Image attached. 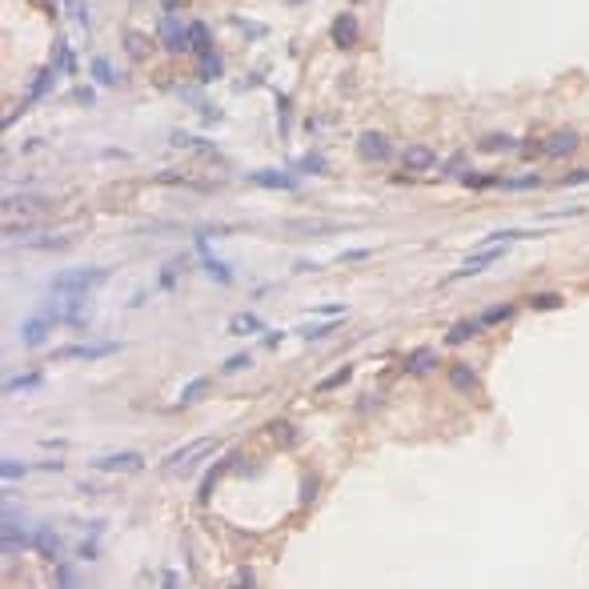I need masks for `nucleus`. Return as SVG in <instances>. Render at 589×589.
Wrapping results in <instances>:
<instances>
[{
  "mask_svg": "<svg viewBox=\"0 0 589 589\" xmlns=\"http://www.w3.org/2000/svg\"><path fill=\"white\" fill-rule=\"evenodd\" d=\"M113 273L109 269H89V265H80V269H65V273H56L52 277V293H89L93 285H100V281H109Z\"/></svg>",
  "mask_w": 589,
  "mask_h": 589,
  "instance_id": "obj_1",
  "label": "nucleus"
},
{
  "mask_svg": "<svg viewBox=\"0 0 589 589\" xmlns=\"http://www.w3.org/2000/svg\"><path fill=\"white\" fill-rule=\"evenodd\" d=\"M48 317H52V321H69V325H89L93 301H89V293H56Z\"/></svg>",
  "mask_w": 589,
  "mask_h": 589,
  "instance_id": "obj_2",
  "label": "nucleus"
},
{
  "mask_svg": "<svg viewBox=\"0 0 589 589\" xmlns=\"http://www.w3.org/2000/svg\"><path fill=\"white\" fill-rule=\"evenodd\" d=\"M221 449V441L216 437H197V441H189V445H181V449H173L168 453V461H165V469H177V473H189L201 457H209V453H216Z\"/></svg>",
  "mask_w": 589,
  "mask_h": 589,
  "instance_id": "obj_3",
  "label": "nucleus"
},
{
  "mask_svg": "<svg viewBox=\"0 0 589 589\" xmlns=\"http://www.w3.org/2000/svg\"><path fill=\"white\" fill-rule=\"evenodd\" d=\"M52 209V201L48 197H28V192H8L4 197V216L12 221H36V216H45V212Z\"/></svg>",
  "mask_w": 589,
  "mask_h": 589,
  "instance_id": "obj_4",
  "label": "nucleus"
},
{
  "mask_svg": "<svg viewBox=\"0 0 589 589\" xmlns=\"http://www.w3.org/2000/svg\"><path fill=\"white\" fill-rule=\"evenodd\" d=\"M157 36H161V48H168V52H189V24L177 21V12H165V16H161Z\"/></svg>",
  "mask_w": 589,
  "mask_h": 589,
  "instance_id": "obj_5",
  "label": "nucleus"
},
{
  "mask_svg": "<svg viewBox=\"0 0 589 589\" xmlns=\"http://www.w3.org/2000/svg\"><path fill=\"white\" fill-rule=\"evenodd\" d=\"M501 257H505V249H501V245H489V249H481V253H473V257L461 260V269H453V273H449V281H461V277H473V273H485V269L497 265Z\"/></svg>",
  "mask_w": 589,
  "mask_h": 589,
  "instance_id": "obj_6",
  "label": "nucleus"
},
{
  "mask_svg": "<svg viewBox=\"0 0 589 589\" xmlns=\"http://www.w3.org/2000/svg\"><path fill=\"white\" fill-rule=\"evenodd\" d=\"M93 469H100V473H137V469H144V457L141 453H133V449H124V453H104V457H93Z\"/></svg>",
  "mask_w": 589,
  "mask_h": 589,
  "instance_id": "obj_7",
  "label": "nucleus"
},
{
  "mask_svg": "<svg viewBox=\"0 0 589 589\" xmlns=\"http://www.w3.org/2000/svg\"><path fill=\"white\" fill-rule=\"evenodd\" d=\"M120 345L117 341H100V345H65V349H56V361H93V357H109L117 353Z\"/></svg>",
  "mask_w": 589,
  "mask_h": 589,
  "instance_id": "obj_8",
  "label": "nucleus"
},
{
  "mask_svg": "<svg viewBox=\"0 0 589 589\" xmlns=\"http://www.w3.org/2000/svg\"><path fill=\"white\" fill-rule=\"evenodd\" d=\"M357 153H361L365 161H389V157H393V144H389L385 133H361Z\"/></svg>",
  "mask_w": 589,
  "mask_h": 589,
  "instance_id": "obj_9",
  "label": "nucleus"
},
{
  "mask_svg": "<svg viewBox=\"0 0 589 589\" xmlns=\"http://www.w3.org/2000/svg\"><path fill=\"white\" fill-rule=\"evenodd\" d=\"M361 41V24H357L353 12H337V21H333V45L337 48H353Z\"/></svg>",
  "mask_w": 589,
  "mask_h": 589,
  "instance_id": "obj_10",
  "label": "nucleus"
},
{
  "mask_svg": "<svg viewBox=\"0 0 589 589\" xmlns=\"http://www.w3.org/2000/svg\"><path fill=\"white\" fill-rule=\"evenodd\" d=\"M433 165H437V157H433L429 144H409L401 153V168H409V173H429Z\"/></svg>",
  "mask_w": 589,
  "mask_h": 589,
  "instance_id": "obj_11",
  "label": "nucleus"
},
{
  "mask_svg": "<svg viewBox=\"0 0 589 589\" xmlns=\"http://www.w3.org/2000/svg\"><path fill=\"white\" fill-rule=\"evenodd\" d=\"M249 181L260 189H297V177L281 173V168H257V173H249Z\"/></svg>",
  "mask_w": 589,
  "mask_h": 589,
  "instance_id": "obj_12",
  "label": "nucleus"
},
{
  "mask_svg": "<svg viewBox=\"0 0 589 589\" xmlns=\"http://www.w3.org/2000/svg\"><path fill=\"white\" fill-rule=\"evenodd\" d=\"M577 144H581L577 133H553V137L545 141V157H573Z\"/></svg>",
  "mask_w": 589,
  "mask_h": 589,
  "instance_id": "obj_13",
  "label": "nucleus"
},
{
  "mask_svg": "<svg viewBox=\"0 0 589 589\" xmlns=\"http://www.w3.org/2000/svg\"><path fill=\"white\" fill-rule=\"evenodd\" d=\"M32 549L56 562V557H60V537H56V529H48V525H41V529L32 533Z\"/></svg>",
  "mask_w": 589,
  "mask_h": 589,
  "instance_id": "obj_14",
  "label": "nucleus"
},
{
  "mask_svg": "<svg viewBox=\"0 0 589 589\" xmlns=\"http://www.w3.org/2000/svg\"><path fill=\"white\" fill-rule=\"evenodd\" d=\"M189 48H192V52H201V56L216 52V48H212V32H209V24H205V21H192L189 24Z\"/></svg>",
  "mask_w": 589,
  "mask_h": 589,
  "instance_id": "obj_15",
  "label": "nucleus"
},
{
  "mask_svg": "<svg viewBox=\"0 0 589 589\" xmlns=\"http://www.w3.org/2000/svg\"><path fill=\"white\" fill-rule=\"evenodd\" d=\"M48 329H52V317L48 313H41V317H32V321H24V345H41L48 337Z\"/></svg>",
  "mask_w": 589,
  "mask_h": 589,
  "instance_id": "obj_16",
  "label": "nucleus"
},
{
  "mask_svg": "<svg viewBox=\"0 0 589 589\" xmlns=\"http://www.w3.org/2000/svg\"><path fill=\"white\" fill-rule=\"evenodd\" d=\"M24 545H32V537H28L21 525L12 521V513H8V521H4V553H16V549H24Z\"/></svg>",
  "mask_w": 589,
  "mask_h": 589,
  "instance_id": "obj_17",
  "label": "nucleus"
},
{
  "mask_svg": "<svg viewBox=\"0 0 589 589\" xmlns=\"http://www.w3.org/2000/svg\"><path fill=\"white\" fill-rule=\"evenodd\" d=\"M89 69H93L96 85H120V72L113 69V60H109V56H93V65H89Z\"/></svg>",
  "mask_w": 589,
  "mask_h": 589,
  "instance_id": "obj_18",
  "label": "nucleus"
},
{
  "mask_svg": "<svg viewBox=\"0 0 589 589\" xmlns=\"http://www.w3.org/2000/svg\"><path fill=\"white\" fill-rule=\"evenodd\" d=\"M477 148H481V153H509V148H521V141L505 137V133H489V137L477 141Z\"/></svg>",
  "mask_w": 589,
  "mask_h": 589,
  "instance_id": "obj_19",
  "label": "nucleus"
},
{
  "mask_svg": "<svg viewBox=\"0 0 589 589\" xmlns=\"http://www.w3.org/2000/svg\"><path fill=\"white\" fill-rule=\"evenodd\" d=\"M441 361H437V353L433 349H417V353L405 361V373H429V369H437Z\"/></svg>",
  "mask_w": 589,
  "mask_h": 589,
  "instance_id": "obj_20",
  "label": "nucleus"
},
{
  "mask_svg": "<svg viewBox=\"0 0 589 589\" xmlns=\"http://www.w3.org/2000/svg\"><path fill=\"white\" fill-rule=\"evenodd\" d=\"M449 381H453V389H469V393L481 389V381H477V373H473L469 365H453V369H449Z\"/></svg>",
  "mask_w": 589,
  "mask_h": 589,
  "instance_id": "obj_21",
  "label": "nucleus"
},
{
  "mask_svg": "<svg viewBox=\"0 0 589 589\" xmlns=\"http://www.w3.org/2000/svg\"><path fill=\"white\" fill-rule=\"evenodd\" d=\"M45 385V373H21V377L4 381V393H28V389H41Z\"/></svg>",
  "mask_w": 589,
  "mask_h": 589,
  "instance_id": "obj_22",
  "label": "nucleus"
},
{
  "mask_svg": "<svg viewBox=\"0 0 589 589\" xmlns=\"http://www.w3.org/2000/svg\"><path fill=\"white\" fill-rule=\"evenodd\" d=\"M477 333H481V321H457V325L445 333V345H461V341H473Z\"/></svg>",
  "mask_w": 589,
  "mask_h": 589,
  "instance_id": "obj_23",
  "label": "nucleus"
},
{
  "mask_svg": "<svg viewBox=\"0 0 589 589\" xmlns=\"http://www.w3.org/2000/svg\"><path fill=\"white\" fill-rule=\"evenodd\" d=\"M349 377H353V365H341L337 373H329L325 381H317V385H313V393H333V389H341Z\"/></svg>",
  "mask_w": 589,
  "mask_h": 589,
  "instance_id": "obj_24",
  "label": "nucleus"
},
{
  "mask_svg": "<svg viewBox=\"0 0 589 589\" xmlns=\"http://www.w3.org/2000/svg\"><path fill=\"white\" fill-rule=\"evenodd\" d=\"M52 80H56V69H52V65L36 72V80H32V89H28V104H32V100H41V96L52 89Z\"/></svg>",
  "mask_w": 589,
  "mask_h": 589,
  "instance_id": "obj_25",
  "label": "nucleus"
},
{
  "mask_svg": "<svg viewBox=\"0 0 589 589\" xmlns=\"http://www.w3.org/2000/svg\"><path fill=\"white\" fill-rule=\"evenodd\" d=\"M221 69H225V65H221V52H209V56H201V69H197V76L209 85V80H221Z\"/></svg>",
  "mask_w": 589,
  "mask_h": 589,
  "instance_id": "obj_26",
  "label": "nucleus"
},
{
  "mask_svg": "<svg viewBox=\"0 0 589 589\" xmlns=\"http://www.w3.org/2000/svg\"><path fill=\"white\" fill-rule=\"evenodd\" d=\"M562 293H537V297H529V309H537V313H549V309H562Z\"/></svg>",
  "mask_w": 589,
  "mask_h": 589,
  "instance_id": "obj_27",
  "label": "nucleus"
},
{
  "mask_svg": "<svg viewBox=\"0 0 589 589\" xmlns=\"http://www.w3.org/2000/svg\"><path fill=\"white\" fill-rule=\"evenodd\" d=\"M257 329H260V321L253 317V313H241V317L229 321V333H236V337H241V333H257Z\"/></svg>",
  "mask_w": 589,
  "mask_h": 589,
  "instance_id": "obj_28",
  "label": "nucleus"
},
{
  "mask_svg": "<svg viewBox=\"0 0 589 589\" xmlns=\"http://www.w3.org/2000/svg\"><path fill=\"white\" fill-rule=\"evenodd\" d=\"M513 317V305H493L481 313V325H501V321H509Z\"/></svg>",
  "mask_w": 589,
  "mask_h": 589,
  "instance_id": "obj_29",
  "label": "nucleus"
},
{
  "mask_svg": "<svg viewBox=\"0 0 589 589\" xmlns=\"http://www.w3.org/2000/svg\"><path fill=\"white\" fill-rule=\"evenodd\" d=\"M293 168H297V173H325V157H321V153H305Z\"/></svg>",
  "mask_w": 589,
  "mask_h": 589,
  "instance_id": "obj_30",
  "label": "nucleus"
},
{
  "mask_svg": "<svg viewBox=\"0 0 589 589\" xmlns=\"http://www.w3.org/2000/svg\"><path fill=\"white\" fill-rule=\"evenodd\" d=\"M337 329V321H325V325H301V337H305V341H321V337H329V333Z\"/></svg>",
  "mask_w": 589,
  "mask_h": 589,
  "instance_id": "obj_31",
  "label": "nucleus"
},
{
  "mask_svg": "<svg viewBox=\"0 0 589 589\" xmlns=\"http://www.w3.org/2000/svg\"><path fill=\"white\" fill-rule=\"evenodd\" d=\"M124 48H129V56H133V60H141L144 52H148V41H144L141 32H129V36H124Z\"/></svg>",
  "mask_w": 589,
  "mask_h": 589,
  "instance_id": "obj_32",
  "label": "nucleus"
},
{
  "mask_svg": "<svg viewBox=\"0 0 589 589\" xmlns=\"http://www.w3.org/2000/svg\"><path fill=\"white\" fill-rule=\"evenodd\" d=\"M269 433H273L281 445H293V441H297V433H293V425H289V421H273V425H269Z\"/></svg>",
  "mask_w": 589,
  "mask_h": 589,
  "instance_id": "obj_33",
  "label": "nucleus"
},
{
  "mask_svg": "<svg viewBox=\"0 0 589 589\" xmlns=\"http://www.w3.org/2000/svg\"><path fill=\"white\" fill-rule=\"evenodd\" d=\"M225 469H229V457H225V461H216V469H212L209 477H205V485H201V489H205V493H201V497H205V501H209V493H212V485H216V481H221V473H225Z\"/></svg>",
  "mask_w": 589,
  "mask_h": 589,
  "instance_id": "obj_34",
  "label": "nucleus"
},
{
  "mask_svg": "<svg viewBox=\"0 0 589 589\" xmlns=\"http://www.w3.org/2000/svg\"><path fill=\"white\" fill-rule=\"evenodd\" d=\"M168 144H173V148H205L201 141H192L189 133H173V137H168Z\"/></svg>",
  "mask_w": 589,
  "mask_h": 589,
  "instance_id": "obj_35",
  "label": "nucleus"
},
{
  "mask_svg": "<svg viewBox=\"0 0 589 589\" xmlns=\"http://www.w3.org/2000/svg\"><path fill=\"white\" fill-rule=\"evenodd\" d=\"M205 273H212L216 281H229V269H225V265H221L216 257H205Z\"/></svg>",
  "mask_w": 589,
  "mask_h": 589,
  "instance_id": "obj_36",
  "label": "nucleus"
},
{
  "mask_svg": "<svg viewBox=\"0 0 589 589\" xmlns=\"http://www.w3.org/2000/svg\"><path fill=\"white\" fill-rule=\"evenodd\" d=\"M249 365H253V357H249V353H236V357H229V361H225V373H236V369H249Z\"/></svg>",
  "mask_w": 589,
  "mask_h": 589,
  "instance_id": "obj_37",
  "label": "nucleus"
},
{
  "mask_svg": "<svg viewBox=\"0 0 589 589\" xmlns=\"http://www.w3.org/2000/svg\"><path fill=\"white\" fill-rule=\"evenodd\" d=\"M501 185H509V189H537V185H542V177H533V173H529V177H518V181H501Z\"/></svg>",
  "mask_w": 589,
  "mask_h": 589,
  "instance_id": "obj_38",
  "label": "nucleus"
},
{
  "mask_svg": "<svg viewBox=\"0 0 589 589\" xmlns=\"http://www.w3.org/2000/svg\"><path fill=\"white\" fill-rule=\"evenodd\" d=\"M205 385H209L205 377H201V381H192L189 389H185V397H181V405H189V401H197V397H201V389H205Z\"/></svg>",
  "mask_w": 589,
  "mask_h": 589,
  "instance_id": "obj_39",
  "label": "nucleus"
},
{
  "mask_svg": "<svg viewBox=\"0 0 589 589\" xmlns=\"http://www.w3.org/2000/svg\"><path fill=\"white\" fill-rule=\"evenodd\" d=\"M465 185L469 189H489V185H501L497 177H465Z\"/></svg>",
  "mask_w": 589,
  "mask_h": 589,
  "instance_id": "obj_40",
  "label": "nucleus"
},
{
  "mask_svg": "<svg viewBox=\"0 0 589 589\" xmlns=\"http://www.w3.org/2000/svg\"><path fill=\"white\" fill-rule=\"evenodd\" d=\"M521 153H525V157H542L545 141H521Z\"/></svg>",
  "mask_w": 589,
  "mask_h": 589,
  "instance_id": "obj_41",
  "label": "nucleus"
},
{
  "mask_svg": "<svg viewBox=\"0 0 589 589\" xmlns=\"http://www.w3.org/2000/svg\"><path fill=\"white\" fill-rule=\"evenodd\" d=\"M586 181H589V168H577V173L562 177V185H586Z\"/></svg>",
  "mask_w": 589,
  "mask_h": 589,
  "instance_id": "obj_42",
  "label": "nucleus"
},
{
  "mask_svg": "<svg viewBox=\"0 0 589 589\" xmlns=\"http://www.w3.org/2000/svg\"><path fill=\"white\" fill-rule=\"evenodd\" d=\"M76 557H85V562H93V557H96V542H93V537H89V542H80Z\"/></svg>",
  "mask_w": 589,
  "mask_h": 589,
  "instance_id": "obj_43",
  "label": "nucleus"
},
{
  "mask_svg": "<svg viewBox=\"0 0 589 589\" xmlns=\"http://www.w3.org/2000/svg\"><path fill=\"white\" fill-rule=\"evenodd\" d=\"M56 581H60V589H76V586H72V569L69 566L56 569Z\"/></svg>",
  "mask_w": 589,
  "mask_h": 589,
  "instance_id": "obj_44",
  "label": "nucleus"
},
{
  "mask_svg": "<svg viewBox=\"0 0 589 589\" xmlns=\"http://www.w3.org/2000/svg\"><path fill=\"white\" fill-rule=\"evenodd\" d=\"M24 465H16V461H4V481H12V477H21Z\"/></svg>",
  "mask_w": 589,
  "mask_h": 589,
  "instance_id": "obj_45",
  "label": "nucleus"
},
{
  "mask_svg": "<svg viewBox=\"0 0 589 589\" xmlns=\"http://www.w3.org/2000/svg\"><path fill=\"white\" fill-rule=\"evenodd\" d=\"M185 4H189V0H161V8H165V12H177V8H185Z\"/></svg>",
  "mask_w": 589,
  "mask_h": 589,
  "instance_id": "obj_46",
  "label": "nucleus"
}]
</instances>
